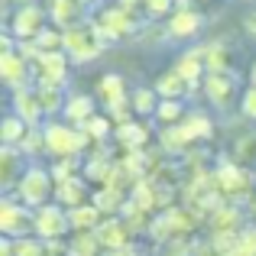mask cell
<instances>
[{
    "label": "cell",
    "mask_w": 256,
    "mask_h": 256,
    "mask_svg": "<svg viewBox=\"0 0 256 256\" xmlns=\"http://www.w3.org/2000/svg\"><path fill=\"white\" fill-rule=\"evenodd\" d=\"M182 100H172V98H162L159 100V110H156V117L162 120V124H182Z\"/></svg>",
    "instance_id": "cell-32"
},
{
    "label": "cell",
    "mask_w": 256,
    "mask_h": 256,
    "mask_svg": "<svg viewBox=\"0 0 256 256\" xmlns=\"http://www.w3.org/2000/svg\"><path fill=\"white\" fill-rule=\"evenodd\" d=\"M52 178H56V185H62V182H72V178H78V166H75V159H62L58 166H52Z\"/></svg>",
    "instance_id": "cell-36"
},
{
    "label": "cell",
    "mask_w": 256,
    "mask_h": 256,
    "mask_svg": "<svg viewBox=\"0 0 256 256\" xmlns=\"http://www.w3.org/2000/svg\"><path fill=\"white\" fill-rule=\"evenodd\" d=\"M188 88H192V84H188L185 78L178 75V72H169V75H162V78L156 82V94H159V98H172V100H182V98L188 94Z\"/></svg>",
    "instance_id": "cell-21"
},
{
    "label": "cell",
    "mask_w": 256,
    "mask_h": 256,
    "mask_svg": "<svg viewBox=\"0 0 256 256\" xmlns=\"http://www.w3.org/2000/svg\"><path fill=\"white\" fill-rule=\"evenodd\" d=\"M23 4H32V0H23Z\"/></svg>",
    "instance_id": "cell-45"
},
{
    "label": "cell",
    "mask_w": 256,
    "mask_h": 256,
    "mask_svg": "<svg viewBox=\"0 0 256 256\" xmlns=\"http://www.w3.org/2000/svg\"><path fill=\"white\" fill-rule=\"evenodd\" d=\"M240 107H244V114H246L250 120H256V84L244 91V100H240Z\"/></svg>",
    "instance_id": "cell-40"
},
{
    "label": "cell",
    "mask_w": 256,
    "mask_h": 256,
    "mask_svg": "<svg viewBox=\"0 0 256 256\" xmlns=\"http://www.w3.org/2000/svg\"><path fill=\"white\" fill-rule=\"evenodd\" d=\"M52 185H56V178H52L46 169L32 166V169L23 172V178H20V185H16L20 201L30 204V208H42L46 201H49V194H52Z\"/></svg>",
    "instance_id": "cell-3"
},
{
    "label": "cell",
    "mask_w": 256,
    "mask_h": 256,
    "mask_svg": "<svg viewBox=\"0 0 256 256\" xmlns=\"http://www.w3.org/2000/svg\"><path fill=\"white\" fill-rule=\"evenodd\" d=\"M104 46H107V39L100 36V30L94 23H82V26L65 30V52L78 65H88L94 58H100L104 56Z\"/></svg>",
    "instance_id": "cell-1"
},
{
    "label": "cell",
    "mask_w": 256,
    "mask_h": 256,
    "mask_svg": "<svg viewBox=\"0 0 256 256\" xmlns=\"http://www.w3.org/2000/svg\"><path fill=\"white\" fill-rule=\"evenodd\" d=\"M98 240H100V246L104 250H124L126 244H130V227H126V220H120V218H107V220H100V227L98 230Z\"/></svg>",
    "instance_id": "cell-13"
},
{
    "label": "cell",
    "mask_w": 256,
    "mask_h": 256,
    "mask_svg": "<svg viewBox=\"0 0 256 256\" xmlns=\"http://www.w3.org/2000/svg\"><path fill=\"white\" fill-rule=\"evenodd\" d=\"M146 126H140V124H120L117 126V140L126 146V150H143L146 146Z\"/></svg>",
    "instance_id": "cell-25"
},
{
    "label": "cell",
    "mask_w": 256,
    "mask_h": 256,
    "mask_svg": "<svg viewBox=\"0 0 256 256\" xmlns=\"http://www.w3.org/2000/svg\"><path fill=\"white\" fill-rule=\"evenodd\" d=\"M13 114L23 117L30 126H36L39 120L46 117V107H42V100H39V88H20V91L13 94Z\"/></svg>",
    "instance_id": "cell-11"
},
{
    "label": "cell",
    "mask_w": 256,
    "mask_h": 256,
    "mask_svg": "<svg viewBox=\"0 0 256 256\" xmlns=\"http://www.w3.org/2000/svg\"><path fill=\"white\" fill-rule=\"evenodd\" d=\"M100 250H104V246H100V240H98V234L94 230H84L82 237L75 240V244H72V256H98Z\"/></svg>",
    "instance_id": "cell-30"
},
{
    "label": "cell",
    "mask_w": 256,
    "mask_h": 256,
    "mask_svg": "<svg viewBox=\"0 0 256 256\" xmlns=\"http://www.w3.org/2000/svg\"><path fill=\"white\" fill-rule=\"evenodd\" d=\"M192 133H188V126L185 124H169L162 130V146L169 152H182V150H188V143H192Z\"/></svg>",
    "instance_id": "cell-23"
},
{
    "label": "cell",
    "mask_w": 256,
    "mask_h": 256,
    "mask_svg": "<svg viewBox=\"0 0 256 256\" xmlns=\"http://www.w3.org/2000/svg\"><path fill=\"white\" fill-rule=\"evenodd\" d=\"M0 256H16V246H13V237H6L0 244Z\"/></svg>",
    "instance_id": "cell-42"
},
{
    "label": "cell",
    "mask_w": 256,
    "mask_h": 256,
    "mask_svg": "<svg viewBox=\"0 0 256 256\" xmlns=\"http://www.w3.org/2000/svg\"><path fill=\"white\" fill-rule=\"evenodd\" d=\"M178 10V0H146V16H166Z\"/></svg>",
    "instance_id": "cell-39"
},
{
    "label": "cell",
    "mask_w": 256,
    "mask_h": 256,
    "mask_svg": "<svg viewBox=\"0 0 256 256\" xmlns=\"http://www.w3.org/2000/svg\"><path fill=\"white\" fill-rule=\"evenodd\" d=\"M175 72H178V75L185 78V82L192 84V88L204 84V75H208L204 52H201V49H194V52H188V56H182V58H178V65H175Z\"/></svg>",
    "instance_id": "cell-15"
},
{
    "label": "cell",
    "mask_w": 256,
    "mask_h": 256,
    "mask_svg": "<svg viewBox=\"0 0 256 256\" xmlns=\"http://www.w3.org/2000/svg\"><path fill=\"white\" fill-rule=\"evenodd\" d=\"M98 98L104 100L107 107L120 104V100H126V82L120 75H104L98 82Z\"/></svg>",
    "instance_id": "cell-18"
},
{
    "label": "cell",
    "mask_w": 256,
    "mask_h": 256,
    "mask_svg": "<svg viewBox=\"0 0 256 256\" xmlns=\"http://www.w3.org/2000/svg\"><path fill=\"white\" fill-rule=\"evenodd\" d=\"M65 117H68V124L75 126H84L88 120L94 117V98H88V94H75V98L65 100Z\"/></svg>",
    "instance_id": "cell-17"
},
{
    "label": "cell",
    "mask_w": 256,
    "mask_h": 256,
    "mask_svg": "<svg viewBox=\"0 0 256 256\" xmlns=\"http://www.w3.org/2000/svg\"><path fill=\"white\" fill-rule=\"evenodd\" d=\"M20 150H23V152H42L46 150V133H39V130H32V126H30L26 140L20 143Z\"/></svg>",
    "instance_id": "cell-38"
},
{
    "label": "cell",
    "mask_w": 256,
    "mask_h": 256,
    "mask_svg": "<svg viewBox=\"0 0 256 256\" xmlns=\"http://www.w3.org/2000/svg\"><path fill=\"white\" fill-rule=\"evenodd\" d=\"M230 256H256V230H244L237 237V246H234Z\"/></svg>",
    "instance_id": "cell-37"
},
{
    "label": "cell",
    "mask_w": 256,
    "mask_h": 256,
    "mask_svg": "<svg viewBox=\"0 0 256 256\" xmlns=\"http://www.w3.org/2000/svg\"><path fill=\"white\" fill-rule=\"evenodd\" d=\"M68 52H42V56L32 62V72H36V82L39 84H56L62 88L68 82Z\"/></svg>",
    "instance_id": "cell-5"
},
{
    "label": "cell",
    "mask_w": 256,
    "mask_h": 256,
    "mask_svg": "<svg viewBox=\"0 0 256 256\" xmlns=\"http://www.w3.org/2000/svg\"><path fill=\"white\" fill-rule=\"evenodd\" d=\"M211 227H214V234H237L240 211H237V208H218L214 218H211Z\"/></svg>",
    "instance_id": "cell-26"
},
{
    "label": "cell",
    "mask_w": 256,
    "mask_h": 256,
    "mask_svg": "<svg viewBox=\"0 0 256 256\" xmlns=\"http://www.w3.org/2000/svg\"><path fill=\"white\" fill-rule=\"evenodd\" d=\"M218 185H220V192H244L246 185H250V175H246L240 166H220V172H218Z\"/></svg>",
    "instance_id": "cell-20"
},
{
    "label": "cell",
    "mask_w": 256,
    "mask_h": 256,
    "mask_svg": "<svg viewBox=\"0 0 256 256\" xmlns=\"http://www.w3.org/2000/svg\"><path fill=\"white\" fill-rule=\"evenodd\" d=\"M88 0H52V23L58 30H72V26H82L88 16Z\"/></svg>",
    "instance_id": "cell-12"
},
{
    "label": "cell",
    "mask_w": 256,
    "mask_h": 256,
    "mask_svg": "<svg viewBox=\"0 0 256 256\" xmlns=\"http://www.w3.org/2000/svg\"><path fill=\"white\" fill-rule=\"evenodd\" d=\"M250 82L256 84V65H253V72H250Z\"/></svg>",
    "instance_id": "cell-44"
},
{
    "label": "cell",
    "mask_w": 256,
    "mask_h": 256,
    "mask_svg": "<svg viewBox=\"0 0 256 256\" xmlns=\"http://www.w3.org/2000/svg\"><path fill=\"white\" fill-rule=\"evenodd\" d=\"M56 194H58V201H62V204H68V208H78V204H84V198H88V188H84V182L72 178V182H62Z\"/></svg>",
    "instance_id": "cell-27"
},
{
    "label": "cell",
    "mask_w": 256,
    "mask_h": 256,
    "mask_svg": "<svg viewBox=\"0 0 256 256\" xmlns=\"http://www.w3.org/2000/svg\"><path fill=\"white\" fill-rule=\"evenodd\" d=\"M110 256H143V253H140V250H133V246H130V244H126V246H124V250H114Z\"/></svg>",
    "instance_id": "cell-43"
},
{
    "label": "cell",
    "mask_w": 256,
    "mask_h": 256,
    "mask_svg": "<svg viewBox=\"0 0 256 256\" xmlns=\"http://www.w3.org/2000/svg\"><path fill=\"white\" fill-rule=\"evenodd\" d=\"M133 110L136 114H156L159 104H156V88H140L136 94H133Z\"/></svg>",
    "instance_id": "cell-33"
},
{
    "label": "cell",
    "mask_w": 256,
    "mask_h": 256,
    "mask_svg": "<svg viewBox=\"0 0 256 256\" xmlns=\"http://www.w3.org/2000/svg\"><path fill=\"white\" fill-rule=\"evenodd\" d=\"M42 133H46V152H52V156H58V159L78 156V152L91 143V136H88L82 126L75 130V126H65V124H49Z\"/></svg>",
    "instance_id": "cell-2"
},
{
    "label": "cell",
    "mask_w": 256,
    "mask_h": 256,
    "mask_svg": "<svg viewBox=\"0 0 256 256\" xmlns=\"http://www.w3.org/2000/svg\"><path fill=\"white\" fill-rule=\"evenodd\" d=\"M114 169H117V166H114L110 159L104 156V152H98V156H94L91 162L84 166V178H88V182H100V185H107V182H110V175H114Z\"/></svg>",
    "instance_id": "cell-24"
},
{
    "label": "cell",
    "mask_w": 256,
    "mask_h": 256,
    "mask_svg": "<svg viewBox=\"0 0 256 256\" xmlns=\"http://www.w3.org/2000/svg\"><path fill=\"white\" fill-rule=\"evenodd\" d=\"M244 30H246V32H250V36L256 39V10H250V13L244 16Z\"/></svg>",
    "instance_id": "cell-41"
},
{
    "label": "cell",
    "mask_w": 256,
    "mask_h": 256,
    "mask_svg": "<svg viewBox=\"0 0 256 256\" xmlns=\"http://www.w3.org/2000/svg\"><path fill=\"white\" fill-rule=\"evenodd\" d=\"M204 62H208V72H234V52L227 49L224 42H211L204 46Z\"/></svg>",
    "instance_id": "cell-19"
},
{
    "label": "cell",
    "mask_w": 256,
    "mask_h": 256,
    "mask_svg": "<svg viewBox=\"0 0 256 256\" xmlns=\"http://www.w3.org/2000/svg\"><path fill=\"white\" fill-rule=\"evenodd\" d=\"M185 126H188V133H192L194 140H208L214 133V124L204 117V114H192V117H185Z\"/></svg>",
    "instance_id": "cell-31"
},
{
    "label": "cell",
    "mask_w": 256,
    "mask_h": 256,
    "mask_svg": "<svg viewBox=\"0 0 256 256\" xmlns=\"http://www.w3.org/2000/svg\"><path fill=\"white\" fill-rule=\"evenodd\" d=\"M0 75H4L6 88L20 91V88H30V75H32V62L23 56V52H4L0 56Z\"/></svg>",
    "instance_id": "cell-9"
},
{
    "label": "cell",
    "mask_w": 256,
    "mask_h": 256,
    "mask_svg": "<svg viewBox=\"0 0 256 256\" xmlns=\"http://www.w3.org/2000/svg\"><path fill=\"white\" fill-rule=\"evenodd\" d=\"M39 100H42L46 114H58V110H65L62 88H56V84H39Z\"/></svg>",
    "instance_id": "cell-29"
},
{
    "label": "cell",
    "mask_w": 256,
    "mask_h": 256,
    "mask_svg": "<svg viewBox=\"0 0 256 256\" xmlns=\"http://www.w3.org/2000/svg\"><path fill=\"white\" fill-rule=\"evenodd\" d=\"M26 133H30V124H26L23 117H16V114H10V117L4 120V126H0V140H4V146H20L26 140Z\"/></svg>",
    "instance_id": "cell-22"
},
{
    "label": "cell",
    "mask_w": 256,
    "mask_h": 256,
    "mask_svg": "<svg viewBox=\"0 0 256 256\" xmlns=\"http://www.w3.org/2000/svg\"><path fill=\"white\" fill-rule=\"evenodd\" d=\"M201 26H204V16H201L198 10H175L172 20H169V36L172 39H192L201 32Z\"/></svg>",
    "instance_id": "cell-14"
},
{
    "label": "cell",
    "mask_w": 256,
    "mask_h": 256,
    "mask_svg": "<svg viewBox=\"0 0 256 256\" xmlns=\"http://www.w3.org/2000/svg\"><path fill=\"white\" fill-rule=\"evenodd\" d=\"M204 94L214 107L230 110L237 98V72H208L204 75Z\"/></svg>",
    "instance_id": "cell-6"
},
{
    "label": "cell",
    "mask_w": 256,
    "mask_h": 256,
    "mask_svg": "<svg viewBox=\"0 0 256 256\" xmlns=\"http://www.w3.org/2000/svg\"><path fill=\"white\" fill-rule=\"evenodd\" d=\"M72 230V218L58 204H42L36 208V234L42 240H62Z\"/></svg>",
    "instance_id": "cell-7"
},
{
    "label": "cell",
    "mask_w": 256,
    "mask_h": 256,
    "mask_svg": "<svg viewBox=\"0 0 256 256\" xmlns=\"http://www.w3.org/2000/svg\"><path fill=\"white\" fill-rule=\"evenodd\" d=\"M94 204L100 208L104 214H114V211H124V192H117V188H110V185H104V192H98L94 194Z\"/></svg>",
    "instance_id": "cell-28"
},
{
    "label": "cell",
    "mask_w": 256,
    "mask_h": 256,
    "mask_svg": "<svg viewBox=\"0 0 256 256\" xmlns=\"http://www.w3.org/2000/svg\"><path fill=\"white\" fill-rule=\"evenodd\" d=\"M42 30H46V13L39 10L36 4H23L16 13H13V20H10V32L20 39V42L36 39Z\"/></svg>",
    "instance_id": "cell-8"
},
{
    "label": "cell",
    "mask_w": 256,
    "mask_h": 256,
    "mask_svg": "<svg viewBox=\"0 0 256 256\" xmlns=\"http://www.w3.org/2000/svg\"><path fill=\"white\" fill-rule=\"evenodd\" d=\"M82 130H84L88 136L94 140V143H100V140H107V136H110V120H107V117H98V114H94V117L88 120Z\"/></svg>",
    "instance_id": "cell-35"
},
{
    "label": "cell",
    "mask_w": 256,
    "mask_h": 256,
    "mask_svg": "<svg viewBox=\"0 0 256 256\" xmlns=\"http://www.w3.org/2000/svg\"><path fill=\"white\" fill-rule=\"evenodd\" d=\"M30 204H16V201L4 198L0 201V230L6 234V237H26L30 230H36V214L26 211Z\"/></svg>",
    "instance_id": "cell-4"
},
{
    "label": "cell",
    "mask_w": 256,
    "mask_h": 256,
    "mask_svg": "<svg viewBox=\"0 0 256 256\" xmlns=\"http://www.w3.org/2000/svg\"><path fill=\"white\" fill-rule=\"evenodd\" d=\"M68 218H72V230L84 234V230H98L100 220H104V211L98 204H78V208H68Z\"/></svg>",
    "instance_id": "cell-16"
},
{
    "label": "cell",
    "mask_w": 256,
    "mask_h": 256,
    "mask_svg": "<svg viewBox=\"0 0 256 256\" xmlns=\"http://www.w3.org/2000/svg\"><path fill=\"white\" fill-rule=\"evenodd\" d=\"M23 156L26 152L20 150V146H4L0 150V188L4 192H13V188L20 185V178H23Z\"/></svg>",
    "instance_id": "cell-10"
},
{
    "label": "cell",
    "mask_w": 256,
    "mask_h": 256,
    "mask_svg": "<svg viewBox=\"0 0 256 256\" xmlns=\"http://www.w3.org/2000/svg\"><path fill=\"white\" fill-rule=\"evenodd\" d=\"M13 246H16V256H49L46 250V240H30V237H16L13 240Z\"/></svg>",
    "instance_id": "cell-34"
}]
</instances>
